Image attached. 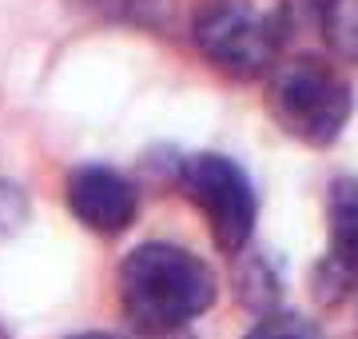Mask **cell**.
<instances>
[{"label": "cell", "mask_w": 358, "mask_h": 339, "mask_svg": "<svg viewBox=\"0 0 358 339\" xmlns=\"http://www.w3.org/2000/svg\"><path fill=\"white\" fill-rule=\"evenodd\" d=\"M247 339H322V331L294 312H271L247 331Z\"/></svg>", "instance_id": "cell-9"}, {"label": "cell", "mask_w": 358, "mask_h": 339, "mask_svg": "<svg viewBox=\"0 0 358 339\" xmlns=\"http://www.w3.org/2000/svg\"><path fill=\"white\" fill-rule=\"evenodd\" d=\"M0 339H8V335H4V331H0Z\"/></svg>", "instance_id": "cell-12"}, {"label": "cell", "mask_w": 358, "mask_h": 339, "mask_svg": "<svg viewBox=\"0 0 358 339\" xmlns=\"http://www.w3.org/2000/svg\"><path fill=\"white\" fill-rule=\"evenodd\" d=\"M282 25L251 0H207L195 13V44L211 68L231 80H255L275 68Z\"/></svg>", "instance_id": "cell-3"}, {"label": "cell", "mask_w": 358, "mask_h": 339, "mask_svg": "<svg viewBox=\"0 0 358 339\" xmlns=\"http://www.w3.org/2000/svg\"><path fill=\"white\" fill-rule=\"evenodd\" d=\"M327 240L331 251L319 263L338 284H358V180H334L327 192Z\"/></svg>", "instance_id": "cell-6"}, {"label": "cell", "mask_w": 358, "mask_h": 339, "mask_svg": "<svg viewBox=\"0 0 358 339\" xmlns=\"http://www.w3.org/2000/svg\"><path fill=\"white\" fill-rule=\"evenodd\" d=\"M120 303L136 331L167 335L215 303V275L176 244H143L120 263Z\"/></svg>", "instance_id": "cell-1"}, {"label": "cell", "mask_w": 358, "mask_h": 339, "mask_svg": "<svg viewBox=\"0 0 358 339\" xmlns=\"http://www.w3.org/2000/svg\"><path fill=\"white\" fill-rule=\"evenodd\" d=\"M68 208L84 228L115 235L136 220V188L120 172L88 164L68 176Z\"/></svg>", "instance_id": "cell-5"}, {"label": "cell", "mask_w": 358, "mask_h": 339, "mask_svg": "<svg viewBox=\"0 0 358 339\" xmlns=\"http://www.w3.org/2000/svg\"><path fill=\"white\" fill-rule=\"evenodd\" d=\"M319 25L334 53L358 64V0H322Z\"/></svg>", "instance_id": "cell-8"}, {"label": "cell", "mask_w": 358, "mask_h": 339, "mask_svg": "<svg viewBox=\"0 0 358 339\" xmlns=\"http://www.w3.org/2000/svg\"><path fill=\"white\" fill-rule=\"evenodd\" d=\"M72 339H120V335H108V331H84V335H72Z\"/></svg>", "instance_id": "cell-11"}, {"label": "cell", "mask_w": 358, "mask_h": 339, "mask_svg": "<svg viewBox=\"0 0 358 339\" xmlns=\"http://www.w3.org/2000/svg\"><path fill=\"white\" fill-rule=\"evenodd\" d=\"M267 108L287 136L310 148H331L350 120L355 92L334 72V64L319 56H294L271 68Z\"/></svg>", "instance_id": "cell-2"}, {"label": "cell", "mask_w": 358, "mask_h": 339, "mask_svg": "<svg viewBox=\"0 0 358 339\" xmlns=\"http://www.w3.org/2000/svg\"><path fill=\"white\" fill-rule=\"evenodd\" d=\"M108 13H148L152 0H100Z\"/></svg>", "instance_id": "cell-10"}, {"label": "cell", "mask_w": 358, "mask_h": 339, "mask_svg": "<svg viewBox=\"0 0 358 339\" xmlns=\"http://www.w3.org/2000/svg\"><path fill=\"white\" fill-rule=\"evenodd\" d=\"M179 188L199 208V216L215 235V244L227 256L247 248V240L255 232L259 204L239 164H231L219 152H199L179 168Z\"/></svg>", "instance_id": "cell-4"}, {"label": "cell", "mask_w": 358, "mask_h": 339, "mask_svg": "<svg viewBox=\"0 0 358 339\" xmlns=\"http://www.w3.org/2000/svg\"><path fill=\"white\" fill-rule=\"evenodd\" d=\"M235 291H239V300L259 315H271L275 303H279V279H275V272L267 268L263 256H247V260L239 263V272H235Z\"/></svg>", "instance_id": "cell-7"}]
</instances>
